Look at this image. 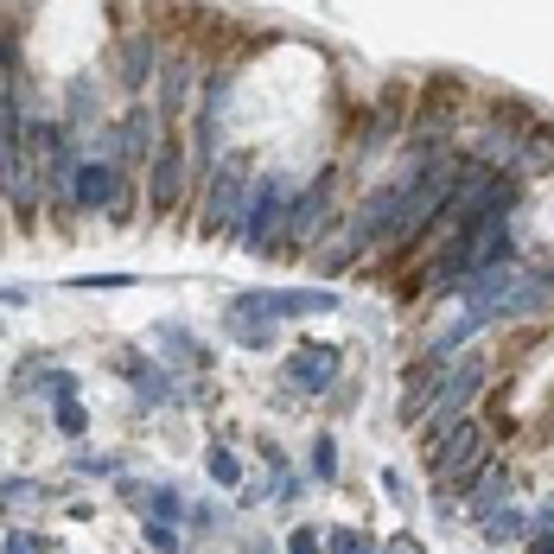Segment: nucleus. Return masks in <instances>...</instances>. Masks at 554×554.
<instances>
[{"label": "nucleus", "mask_w": 554, "mask_h": 554, "mask_svg": "<svg viewBox=\"0 0 554 554\" xmlns=\"http://www.w3.org/2000/svg\"><path fill=\"white\" fill-rule=\"evenodd\" d=\"M338 383V344H300L287 357V389L293 395H332Z\"/></svg>", "instance_id": "f257e3e1"}, {"label": "nucleus", "mask_w": 554, "mask_h": 554, "mask_svg": "<svg viewBox=\"0 0 554 554\" xmlns=\"http://www.w3.org/2000/svg\"><path fill=\"white\" fill-rule=\"evenodd\" d=\"M211 478L223 484V491H242V459L230 453V446H211Z\"/></svg>", "instance_id": "f03ea898"}, {"label": "nucleus", "mask_w": 554, "mask_h": 554, "mask_svg": "<svg viewBox=\"0 0 554 554\" xmlns=\"http://www.w3.org/2000/svg\"><path fill=\"white\" fill-rule=\"evenodd\" d=\"M51 421H58V434H83V427H90V414H83V402H58Z\"/></svg>", "instance_id": "7ed1b4c3"}, {"label": "nucleus", "mask_w": 554, "mask_h": 554, "mask_svg": "<svg viewBox=\"0 0 554 554\" xmlns=\"http://www.w3.org/2000/svg\"><path fill=\"white\" fill-rule=\"evenodd\" d=\"M319 548H325L319 529H293V535H287V554H319Z\"/></svg>", "instance_id": "20e7f679"}, {"label": "nucleus", "mask_w": 554, "mask_h": 554, "mask_svg": "<svg viewBox=\"0 0 554 554\" xmlns=\"http://www.w3.org/2000/svg\"><path fill=\"white\" fill-rule=\"evenodd\" d=\"M313 478H338V459H332V440H313Z\"/></svg>", "instance_id": "39448f33"}, {"label": "nucleus", "mask_w": 554, "mask_h": 554, "mask_svg": "<svg viewBox=\"0 0 554 554\" xmlns=\"http://www.w3.org/2000/svg\"><path fill=\"white\" fill-rule=\"evenodd\" d=\"M529 554H554V535H548V529H535V535H529Z\"/></svg>", "instance_id": "423d86ee"}]
</instances>
